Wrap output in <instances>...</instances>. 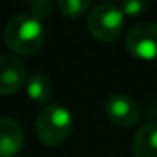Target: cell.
Segmentation results:
<instances>
[{
	"label": "cell",
	"instance_id": "1",
	"mask_svg": "<svg viewBox=\"0 0 157 157\" xmlns=\"http://www.w3.org/2000/svg\"><path fill=\"white\" fill-rule=\"evenodd\" d=\"M4 41L12 52L32 56L44 46L46 31L42 21L29 12H21L7 22L4 29Z\"/></svg>",
	"mask_w": 157,
	"mask_h": 157
},
{
	"label": "cell",
	"instance_id": "2",
	"mask_svg": "<svg viewBox=\"0 0 157 157\" xmlns=\"http://www.w3.org/2000/svg\"><path fill=\"white\" fill-rule=\"evenodd\" d=\"M73 130V115L66 106L49 103L36 117V133L46 145H59Z\"/></svg>",
	"mask_w": 157,
	"mask_h": 157
},
{
	"label": "cell",
	"instance_id": "3",
	"mask_svg": "<svg viewBox=\"0 0 157 157\" xmlns=\"http://www.w3.org/2000/svg\"><path fill=\"white\" fill-rule=\"evenodd\" d=\"M125 15L115 4H100L88 14V32L100 42H112L122 34Z\"/></svg>",
	"mask_w": 157,
	"mask_h": 157
},
{
	"label": "cell",
	"instance_id": "4",
	"mask_svg": "<svg viewBox=\"0 0 157 157\" xmlns=\"http://www.w3.org/2000/svg\"><path fill=\"white\" fill-rule=\"evenodd\" d=\"M125 48L137 59L155 61L157 59V24H154V22L135 24L127 32Z\"/></svg>",
	"mask_w": 157,
	"mask_h": 157
},
{
	"label": "cell",
	"instance_id": "5",
	"mask_svg": "<svg viewBox=\"0 0 157 157\" xmlns=\"http://www.w3.org/2000/svg\"><path fill=\"white\" fill-rule=\"evenodd\" d=\"M27 83V69L15 54L0 56V95H14Z\"/></svg>",
	"mask_w": 157,
	"mask_h": 157
},
{
	"label": "cell",
	"instance_id": "6",
	"mask_svg": "<svg viewBox=\"0 0 157 157\" xmlns=\"http://www.w3.org/2000/svg\"><path fill=\"white\" fill-rule=\"evenodd\" d=\"M105 113L112 123L118 127H133L140 118V108L132 96L115 93L106 100Z\"/></svg>",
	"mask_w": 157,
	"mask_h": 157
},
{
	"label": "cell",
	"instance_id": "7",
	"mask_svg": "<svg viewBox=\"0 0 157 157\" xmlns=\"http://www.w3.org/2000/svg\"><path fill=\"white\" fill-rule=\"evenodd\" d=\"M24 145V132L10 117H0V157H14Z\"/></svg>",
	"mask_w": 157,
	"mask_h": 157
},
{
	"label": "cell",
	"instance_id": "8",
	"mask_svg": "<svg viewBox=\"0 0 157 157\" xmlns=\"http://www.w3.org/2000/svg\"><path fill=\"white\" fill-rule=\"evenodd\" d=\"M133 157H157V122H147L135 132L132 140Z\"/></svg>",
	"mask_w": 157,
	"mask_h": 157
},
{
	"label": "cell",
	"instance_id": "9",
	"mask_svg": "<svg viewBox=\"0 0 157 157\" xmlns=\"http://www.w3.org/2000/svg\"><path fill=\"white\" fill-rule=\"evenodd\" d=\"M25 90H27L29 98L39 105L46 106L48 101L52 98V83L42 73H34L29 76L27 83H25Z\"/></svg>",
	"mask_w": 157,
	"mask_h": 157
},
{
	"label": "cell",
	"instance_id": "10",
	"mask_svg": "<svg viewBox=\"0 0 157 157\" xmlns=\"http://www.w3.org/2000/svg\"><path fill=\"white\" fill-rule=\"evenodd\" d=\"M56 7L61 12V15L69 19H76L85 15L91 9V4H90V0H59Z\"/></svg>",
	"mask_w": 157,
	"mask_h": 157
},
{
	"label": "cell",
	"instance_id": "11",
	"mask_svg": "<svg viewBox=\"0 0 157 157\" xmlns=\"http://www.w3.org/2000/svg\"><path fill=\"white\" fill-rule=\"evenodd\" d=\"M118 7L122 9L125 17L127 15H128V17H135V15L144 14V12L150 7V4L147 0H125V2H122Z\"/></svg>",
	"mask_w": 157,
	"mask_h": 157
},
{
	"label": "cell",
	"instance_id": "12",
	"mask_svg": "<svg viewBox=\"0 0 157 157\" xmlns=\"http://www.w3.org/2000/svg\"><path fill=\"white\" fill-rule=\"evenodd\" d=\"M52 9H54V5L49 0H34V2L29 4V14H32L39 21H42V19L49 17L52 14Z\"/></svg>",
	"mask_w": 157,
	"mask_h": 157
}]
</instances>
